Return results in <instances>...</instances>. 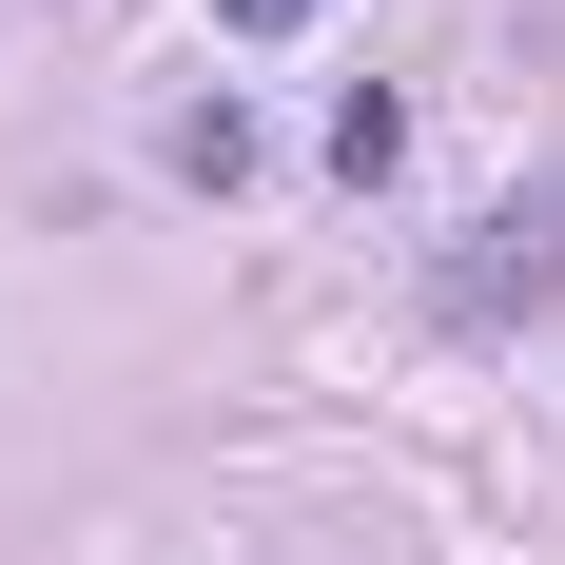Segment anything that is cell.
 Segmentation results:
<instances>
[{
	"mask_svg": "<svg viewBox=\"0 0 565 565\" xmlns=\"http://www.w3.org/2000/svg\"><path fill=\"white\" fill-rule=\"evenodd\" d=\"M215 20H234V40H292V20H312V0H215Z\"/></svg>",
	"mask_w": 565,
	"mask_h": 565,
	"instance_id": "7a4b0ae2",
	"label": "cell"
},
{
	"mask_svg": "<svg viewBox=\"0 0 565 565\" xmlns=\"http://www.w3.org/2000/svg\"><path fill=\"white\" fill-rule=\"evenodd\" d=\"M546 292H565V157H546L508 215L449 254V312H468V332H508V312H546Z\"/></svg>",
	"mask_w": 565,
	"mask_h": 565,
	"instance_id": "6da1fadb",
	"label": "cell"
}]
</instances>
